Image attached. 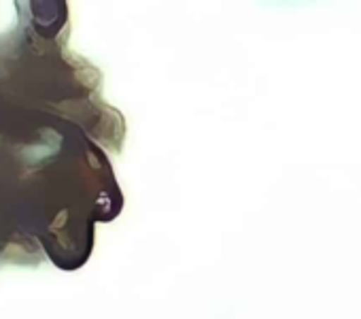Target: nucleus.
I'll return each mask as SVG.
<instances>
[]
</instances>
